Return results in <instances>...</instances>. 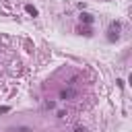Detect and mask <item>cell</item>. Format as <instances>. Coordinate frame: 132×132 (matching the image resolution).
I'll return each instance as SVG.
<instances>
[{
	"label": "cell",
	"mask_w": 132,
	"mask_h": 132,
	"mask_svg": "<svg viewBox=\"0 0 132 132\" xmlns=\"http://www.w3.org/2000/svg\"><path fill=\"white\" fill-rule=\"evenodd\" d=\"M74 95H76L74 89H64V91H60V99H64V101L70 99V97H74Z\"/></svg>",
	"instance_id": "1"
},
{
	"label": "cell",
	"mask_w": 132,
	"mask_h": 132,
	"mask_svg": "<svg viewBox=\"0 0 132 132\" xmlns=\"http://www.w3.org/2000/svg\"><path fill=\"white\" fill-rule=\"evenodd\" d=\"M74 132H87V128H82V126H76V128H74Z\"/></svg>",
	"instance_id": "4"
},
{
	"label": "cell",
	"mask_w": 132,
	"mask_h": 132,
	"mask_svg": "<svg viewBox=\"0 0 132 132\" xmlns=\"http://www.w3.org/2000/svg\"><path fill=\"white\" fill-rule=\"evenodd\" d=\"M80 19H82L85 23H93V16H91V14H87V12H85V14H80Z\"/></svg>",
	"instance_id": "3"
},
{
	"label": "cell",
	"mask_w": 132,
	"mask_h": 132,
	"mask_svg": "<svg viewBox=\"0 0 132 132\" xmlns=\"http://www.w3.org/2000/svg\"><path fill=\"white\" fill-rule=\"evenodd\" d=\"M25 10H27L29 14H33V16H37V8H35V6H31V4H27V6H25Z\"/></svg>",
	"instance_id": "2"
}]
</instances>
